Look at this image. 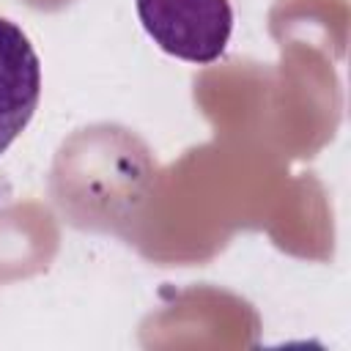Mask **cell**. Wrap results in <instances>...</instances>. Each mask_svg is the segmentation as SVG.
I'll use <instances>...</instances> for the list:
<instances>
[{"instance_id":"obj_2","label":"cell","mask_w":351,"mask_h":351,"mask_svg":"<svg viewBox=\"0 0 351 351\" xmlns=\"http://www.w3.org/2000/svg\"><path fill=\"white\" fill-rule=\"evenodd\" d=\"M41 99V60L19 25L0 16V154L27 129Z\"/></svg>"},{"instance_id":"obj_1","label":"cell","mask_w":351,"mask_h":351,"mask_svg":"<svg viewBox=\"0 0 351 351\" xmlns=\"http://www.w3.org/2000/svg\"><path fill=\"white\" fill-rule=\"evenodd\" d=\"M154 44L186 63H214L233 33L230 0H134Z\"/></svg>"}]
</instances>
